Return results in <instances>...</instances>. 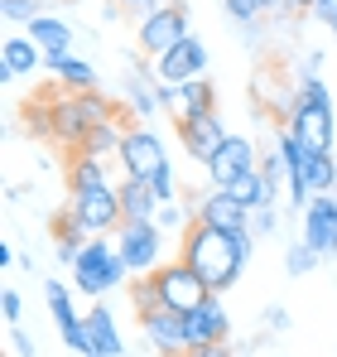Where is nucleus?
Wrapping results in <instances>:
<instances>
[{"mask_svg":"<svg viewBox=\"0 0 337 357\" xmlns=\"http://www.w3.org/2000/svg\"><path fill=\"white\" fill-rule=\"evenodd\" d=\"M68 218L87 232V237H107L116 232L125 218H120V193L111 188H97V193H68Z\"/></svg>","mask_w":337,"mask_h":357,"instance_id":"obj_7","label":"nucleus"},{"mask_svg":"<svg viewBox=\"0 0 337 357\" xmlns=\"http://www.w3.org/2000/svg\"><path fill=\"white\" fill-rule=\"evenodd\" d=\"M178 126V140H183V150H188V160H198V165H207L217 150H222L226 140V126L217 112H193V116H173Z\"/></svg>","mask_w":337,"mask_h":357,"instance_id":"obj_10","label":"nucleus"},{"mask_svg":"<svg viewBox=\"0 0 337 357\" xmlns=\"http://www.w3.org/2000/svg\"><path fill=\"white\" fill-rule=\"evenodd\" d=\"M183 338H188V348H203V343H226V338H231V314H226L222 295L203 299L193 314H183Z\"/></svg>","mask_w":337,"mask_h":357,"instance_id":"obj_14","label":"nucleus"},{"mask_svg":"<svg viewBox=\"0 0 337 357\" xmlns=\"http://www.w3.org/2000/svg\"><path fill=\"white\" fill-rule=\"evenodd\" d=\"M19 314H24V304H19V295H15V290H5V295H0V319H5V324L15 328V324H19Z\"/></svg>","mask_w":337,"mask_h":357,"instance_id":"obj_33","label":"nucleus"},{"mask_svg":"<svg viewBox=\"0 0 337 357\" xmlns=\"http://www.w3.org/2000/svg\"><path fill=\"white\" fill-rule=\"evenodd\" d=\"M10 348H15V357H34V338H24L19 324H15V328H10Z\"/></svg>","mask_w":337,"mask_h":357,"instance_id":"obj_34","label":"nucleus"},{"mask_svg":"<svg viewBox=\"0 0 337 357\" xmlns=\"http://www.w3.org/2000/svg\"><path fill=\"white\" fill-rule=\"evenodd\" d=\"M203 73H207V49H203L198 34L178 39L164 59H155V77L159 82H188V77H203Z\"/></svg>","mask_w":337,"mask_h":357,"instance_id":"obj_15","label":"nucleus"},{"mask_svg":"<svg viewBox=\"0 0 337 357\" xmlns=\"http://www.w3.org/2000/svg\"><path fill=\"white\" fill-rule=\"evenodd\" d=\"M116 160H120L125 178H155L168 165L164 140H159L150 126H130V130H125V140H120V155H116Z\"/></svg>","mask_w":337,"mask_h":357,"instance_id":"obj_9","label":"nucleus"},{"mask_svg":"<svg viewBox=\"0 0 337 357\" xmlns=\"http://www.w3.org/2000/svg\"><path fill=\"white\" fill-rule=\"evenodd\" d=\"M82 333H87V353L82 357H120V333H116L111 324V309H102V304H92L87 314H82Z\"/></svg>","mask_w":337,"mask_h":357,"instance_id":"obj_21","label":"nucleus"},{"mask_svg":"<svg viewBox=\"0 0 337 357\" xmlns=\"http://www.w3.org/2000/svg\"><path fill=\"white\" fill-rule=\"evenodd\" d=\"M116 193H120V218H125V222H155L159 208H164L159 193L150 188V178H120Z\"/></svg>","mask_w":337,"mask_h":357,"instance_id":"obj_20","label":"nucleus"},{"mask_svg":"<svg viewBox=\"0 0 337 357\" xmlns=\"http://www.w3.org/2000/svg\"><path fill=\"white\" fill-rule=\"evenodd\" d=\"M116 246H120V256L135 275H150V271L164 266V227L159 222H120Z\"/></svg>","mask_w":337,"mask_h":357,"instance_id":"obj_8","label":"nucleus"},{"mask_svg":"<svg viewBox=\"0 0 337 357\" xmlns=\"http://www.w3.org/2000/svg\"><path fill=\"white\" fill-rule=\"evenodd\" d=\"M188 208H193V222H203V227H251V208H241L226 188H203L198 198H188Z\"/></svg>","mask_w":337,"mask_h":357,"instance_id":"obj_12","label":"nucleus"},{"mask_svg":"<svg viewBox=\"0 0 337 357\" xmlns=\"http://www.w3.org/2000/svg\"><path fill=\"white\" fill-rule=\"evenodd\" d=\"M226 193H231L241 208H265V203H275V193H280V178H270L265 169H251V174L231 178V183H226Z\"/></svg>","mask_w":337,"mask_h":357,"instance_id":"obj_22","label":"nucleus"},{"mask_svg":"<svg viewBox=\"0 0 337 357\" xmlns=\"http://www.w3.org/2000/svg\"><path fill=\"white\" fill-rule=\"evenodd\" d=\"M44 5L49 0H0V15H5V24H34L44 15Z\"/></svg>","mask_w":337,"mask_h":357,"instance_id":"obj_28","label":"nucleus"},{"mask_svg":"<svg viewBox=\"0 0 337 357\" xmlns=\"http://www.w3.org/2000/svg\"><path fill=\"white\" fill-rule=\"evenodd\" d=\"M44 68H54L58 73V82H63V92H97V68L92 63H82V59H49Z\"/></svg>","mask_w":337,"mask_h":357,"instance_id":"obj_25","label":"nucleus"},{"mask_svg":"<svg viewBox=\"0 0 337 357\" xmlns=\"http://www.w3.org/2000/svg\"><path fill=\"white\" fill-rule=\"evenodd\" d=\"M164 112L173 116H193V112H217V87L207 77H188V82H159Z\"/></svg>","mask_w":337,"mask_h":357,"instance_id":"obj_17","label":"nucleus"},{"mask_svg":"<svg viewBox=\"0 0 337 357\" xmlns=\"http://www.w3.org/2000/svg\"><path fill=\"white\" fill-rule=\"evenodd\" d=\"M120 140H125V126H120V121H102V126H92V130H87L82 155H97V160L120 155Z\"/></svg>","mask_w":337,"mask_h":357,"instance_id":"obj_26","label":"nucleus"},{"mask_svg":"<svg viewBox=\"0 0 337 357\" xmlns=\"http://www.w3.org/2000/svg\"><path fill=\"white\" fill-rule=\"evenodd\" d=\"M116 5H120V10H130V15H140V20L159 10V0H116Z\"/></svg>","mask_w":337,"mask_h":357,"instance_id":"obj_36","label":"nucleus"},{"mask_svg":"<svg viewBox=\"0 0 337 357\" xmlns=\"http://www.w3.org/2000/svg\"><path fill=\"white\" fill-rule=\"evenodd\" d=\"M44 130L54 135L58 145H68V150H82V140H87V130H92V121L82 112V97L77 92H63L49 102V112H44Z\"/></svg>","mask_w":337,"mask_h":357,"instance_id":"obj_11","label":"nucleus"},{"mask_svg":"<svg viewBox=\"0 0 337 357\" xmlns=\"http://www.w3.org/2000/svg\"><path fill=\"white\" fill-rule=\"evenodd\" d=\"M150 188H155V193H159V203H178V188H173V169H159V174L150 178Z\"/></svg>","mask_w":337,"mask_h":357,"instance_id":"obj_31","label":"nucleus"},{"mask_svg":"<svg viewBox=\"0 0 337 357\" xmlns=\"http://www.w3.org/2000/svg\"><path fill=\"white\" fill-rule=\"evenodd\" d=\"M135 314H140V333L150 338V348H159V357H183L188 353L183 314H178V309H164L140 280H135Z\"/></svg>","mask_w":337,"mask_h":357,"instance_id":"obj_4","label":"nucleus"},{"mask_svg":"<svg viewBox=\"0 0 337 357\" xmlns=\"http://www.w3.org/2000/svg\"><path fill=\"white\" fill-rule=\"evenodd\" d=\"M207 169V178L217 183V188H226L231 178H241V174H251V169H260V150L246 140V135H226L222 140V150L203 165Z\"/></svg>","mask_w":337,"mask_h":357,"instance_id":"obj_13","label":"nucleus"},{"mask_svg":"<svg viewBox=\"0 0 337 357\" xmlns=\"http://www.w3.org/2000/svg\"><path fill=\"white\" fill-rule=\"evenodd\" d=\"M289 135L304 145V150H313V155H333V102H313V97H294V107H289Z\"/></svg>","mask_w":337,"mask_h":357,"instance_id":"obj_5","label":"nucleus"},{"mask_svg":"<svg viewBox=\"0 0 337 357\" xmlns=\"http://www.w3.org/2000/svg\"><path fill=\"white\" fill-rule=\"evenodd\" d=\"M328 29H333V34H337V20H333V24H328Z\"/></svg>","mask_w":337,"mask_h":357,"instance_id":"obj_41","label":"nucleus"},{"mask_svg":"<svg viewBox=\"0 0 337 357\" xmlns=\"http://www.w3.org/2000/svg\"><path fill=\"white\" fill-rule=\"evenodd\" d=\"M44 299H49V314H54L63 343H68L72 353H87V333H82V319L72 314V295H68V285H63V280H49V285H44Z\"/></svg>","mask_w":337,"mask_h":357,"instance_id":"obj_18","label":"nucleus"},{"mask_svg":"<svg viewBox=\"0 0 337 357\" xmlns=\"http://www.w3.org/2000/svg\"><path fill=\"white\" fill-rule=\"evenodd\" d=\"M44 49L29 39V34H10L5 44H0V77L5 82H15V77H29V73H39L44 68Z\"/></svg>","mask_w":337,"mask_h":357,"instance_id":"obj_19","label":"nucleus"},{"mask_svg":"<svg viewBox=\"0 0 337 357\" xmlns=\"http://www.w3.org/2000/svg\"><path fill=\"white\" fill-rule=\"evenodd\" d=\"M188 34H193V29H188V5H183V0H168V5L155 10V15L140 20L135 44H140L145 59H164L168 49H173L178 39H188Z\"/></svg>","mask_w":337,"mask_h":357,"instance_id":"obj_6","label":"nucleus"},{"mask_svg":"<svg viewBox=\"0 0 337 357\" xmlns=\"http://www.w3.org/2000/svg\"><path fill=\"white\" fill-rule=\"evenodd\" d=\"M333 183H337L333 155H308V188H313V198L318 193H333Z\"/></svg>","mask_w":337,"mask_h":357,"instance_id":"obj_27","label":"nucleus"},{"mask_svg":"<svg viewBox=\"0 0 337 357\" xmlns=\"http://www.w3.org/2000/svg\"><path fill=\"white\" fill-rule=\"evenodd\" d=\"M299 218H304V241L318 256H337V198L333 193H318Z\"/></svg>","mask_w":337,"mask_h":357,"instance_id":"obj_16","label":"nucleus"},{"mask_svg":"<svg viewBox=\"0 0 337 357\" xmlns=\"http://www.w3.org/2000/svg\"><path fill=\"white\" fill-rule=\"evenodd\" d=\"M251 251H256V232L251 227H203V222H193L183 232V251L178 256L207 280L212 295H226L241 280V271L251 266Z\"/></svg>","mask_w":337,"mask_h":357,"instance_id":"obj_1","label":"nucleus"},{"mask_svg":"<svg viewBox=\"0 0 337 357\" xmlns=\"http://www.w3.org/2000/svg\"><path fill=\"white\" fill-rule=\"evenodd\" d=\"M260 10L270 15V10H284V0H260Z\"/></svg>","mask_w":337,"mask_h":357,"instance_id":"obj_40","label":"nucleus"},{"mask_svg":"<svg viewBox=\"0 0 337 357\" xmlns=\"http://www.w3.org/2000/svg\"><path fill=\"white\" fill-rule=\"evenodd\" d=\"M308 15H313V20H323V24H333V20H337V0H318Z\"/></svg>","mask_w":337,"mask_h":357,"instance_id":"obj_37","label":"nucleus"},{"mask_svg":"<svg viewBox=\"0 0 337 357\" xmlns=\"http://www.w3.org/2000/svg\"><path fill=\"white\" fill-rule=\"evenodd\" d=\"M24 34L44 49V59H68L72 54V29L63 20H54V15H39L34 24H24Z\"/></svg>","mask_w":337,"mask_h":357,"instance_id":"obj_23","label":"nucleus"},{"mask_svg":"<svg viewBox=\"0 0 337 357\" xmlns=\"http://www.w3.org/2000/svg\"><path fill=\"white\" fill-rule=\"evenodd\" d=\"M140 285L159 299L164 309H178V314H193L203 299H212L207 280H203L183 256H178V261H164V266H159V271H150V275H140Z\"/></svg>","mask_w":337,"mask_h":357,"instance_id":"obj_3","label":"nucleus"},{"mask_svg":"<svg viewBox=\"0 0 337 357\" xmlns=\"http://www.w3.org/2000/svg\"><path fill=\"white\" fill-rule=\"evenodd\" d=\"M251 232H275V203H265V208H251Z\"/></svg>","mask_w":337,"mask_h":357,"instance_id":"obj_32","label":"nucleus"},{"mask_svg":"<svg viewBox=\"0 0 337 357\" xmlns=\"http://www.w3.org/2000/svg\"><path fill=\"white\" fill-rule=\"evenodd\" d=\"M226 20H236V24H256L265 10H260V0H222Z\"/></svg>","mask_w":337,"mask_h":357,"instance_id":"obj_30","label":"nucleus"},{"mask_svg":"<svg viewBox=\"0 0 337 357\" xmlns=\"http://www.w3.org/2000/svg\"><path fill=\"white\" fill-rule=\"evenodd\" d=\"M183 357H236V353H231L226 343H203V348H188Z\"/></svg>","mask_w":337,"mask_h":357,"instance_id":"obj_35","label":"nucleus"},{"mask_svg":"<svg viewBox=\"0 0 337 357\" xmlns=\"http://www.w3.org/2000/svg\"><path fill=\"white\" fill-rule=\"evenodd\" d=\"M313 5H318V0H284V10H294V15H299V10H304V15H308V10H313Z\"/></svg>","mask_w":337,"mask_h":357,"instance_id":"obj_39","label":"nucleus"},{"mask_svg":"<svg viewBox=\"0 0 337 357\" xmlns=\"http://www.w3.org/2000/svg\"><path fill=\"white\" fill-rule=\"evenodd\" d=\"M265 324L280 333V328H289V314H284V309H270V314H265Z\"/></svg>","mask_w":337,"mask_h":357,"instance_id":"obj_38","label":"nucleus"},{"mask_svg":"<svg viewBox=\"0 0 337 357\" xmlns=\"http://www.w3.org/2000/svg\"><path fill=\"white\" fill-rule=\"evenodd\" d=\"M318 261H323V256H318V251H313L308 241H294V246L284 251V271H289V275H308V271H313Z\"/></svg>","mask_w":337,"mask_h":357,"instance_id":"obj_29","label":"nucleus"},{"mask_svg":"<svg viewBox=\"0 0 337 357\" xmlns=\"http://www.w3.org/2000/svg\"><path fill=\"white\" fill-rule=\"evenodd\" d=\"M125 275H130V266H125L120 246L107 241V237H87V246H82L77 261H72V285L87 299H102L107 290L125 285Z\"/></svg>","mask_w":337,"mask_h":357,"instance_id":"obj_2","label":"nucleus"},{"mask_svg":"<svg viewBox=\"0 0 337 357\" xmlns=\"http://www.w3.org/2000/svg\"><path fill=\"white\" fill-rule=\"evenodd\" d=\"M97 188H111L107 165H102L97 155L72 150V160H68V193H97Z\"/></svg>","mask_w":337,"mask_h":357,"instance_id":"obj_24","label":"nucleus"}]
</instances>
